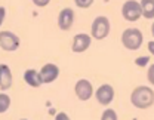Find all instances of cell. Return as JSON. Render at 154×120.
<instances>
[{"instance_id":"obj_6","label":"cell","mask_w":154,"mask_h":120,"mask_svg":"<svg viewBox=\"0 0 154 120\" xmlns=\"http://www.w3.org/2000/svg\"><path fill=\"white\" fill-rule=\"evenodd\" d=\"M74 92L80 101H89L94 97V86L89 80L80 79L74 86Z\"/></svg>"},{"instance_id":"obj_21","label":"cell","mask_w":154,"mask_h":120,"mask_svg":"<svg viewBox=\"0 0 154 120\" xmlns=\"http://www.w3.org/2000/svg\"><path fill=\"white\" fill-rule=\"evenodd\" d=\"M34 5H36V6H46V5H49V0H45V2H37V0H34Z\"/></svg>"},{"instance_id":"obj_14","label":"cell","mask_w":154,"mask_h":120,"mask_svg":"<svg viewBox=\"0 0 154 120\" xmlns=\"http://www.w3.org/2000/svg\"><path fill=\"white\" fill-rule=\"evenodd\" d=\"M11 107V97L8 94H0V114L6 113Z\"/></svg>"},{"instance_id":"obj_13","label":"cell","mask_w":154,"mask_h":120,"mask_svg":"<svg viewBox=\"0 0 154 120\" xmlns=\"http://www.w3.org/2000/svg\"><path fill=\"white\" fill-rule=\"evenodd\" d=\"M139 6H141V17H144L147 20H153L154 0H142V2H139Z\"/></svg>"},{"instance_id":"obj_18","label":"cell","mask_w":154,"mask_h":120,"mask_svg":"<svg viewBox=\"0 0 154 120\" xmlns=\"http://www.w3.org/2000/svg\"><path fill=\"white\" fill-rule=\"evenodd\" d=\"M55 120H71V119L68 117L67 113H62V111H61V113H58L57 116H55Z\"/></svg>"},{"instance_id":"obj_17","label":"cell","mask_w":154,"mask_h":120,"mask_svg":"<svg viewBox=\"0 0 154 120\" xmlns=\"http://www.w3.org/2000/svg\"><path fill=\"white\" fill-rule=\"evenodd\" d=\"M74 3H76V6H79V8H89V6H92V5H94V2H92V0H86V2L76 0Z\"/></svg>"},{"instance_id":"obj_4","label":"cell","mask_w":154,"mask_h":120,"mask_svg":"<svg viewBox=\"0 0 154 120\" xmlns=\"http://www.w3.org/2000/svg\"><path fill=\"white\" fill-rule=\"evenodd\" d=\"M21 40L12 31H0V48L6 52H15L19 48Z\"/></svg>"},{"instance_id":"obj_19","label":"cell","mask_w":154,"mask_h":120,"mask_svg":"<svg viewBox=\"0 0 154 120\" xmlns=\"http://www.w3.org/2000/svg\"><path fill=\"white\" fill-rule=\"evenodd\" d=\"M5 18H6V9H5L3 6H0V27H2V24L5 22Z\"/></svg>"},{"instance_id":"obj_20","label":"cell","mask_w":154,"mask_h":120,"mask_svg":"<svg viewBox=\"0 0 154 120\" xmlns=\"http://www.w3.org/2000/svg\"><path fill=\"white\" fill-rule=\"evenodd\" d=\"M153 71H154V67L150 65V70H148V82L153 83Z\"/></svg>"},{"instance_id":"obj_12","label":"cell","mask_w":154,"mask_h":120,"mask_svg":"<svg viewBox=\"0 0 154 120\" xmlns=\"http://www.w3.org/2000/svg\"><path fill=\"white\" fill-rule=\"evenodd\" d=\"M24 80H25V83H27L28 86H31V88H40V86L43 85L38 71L33 70V68H30V70H27V71L24 73Z\"/></svg>"},{"instance_id":"obj_22","label":"cell","mask_w":154,"mask_h":120,"mask_svg":"<svg viewBox=\"0 0 154 120\" xmlns=\"http://www.w3.org/2000/svg\"><path fill=\"white\" fill-rule=\"evenodd\" d=\"M148 49H150V52L153 54V42H150V43H148Z\"/></svg>"},{"instance_id":"obj_2","label":"cell","mask_w":154,"mask_h":120,"mask_svg":"<svg viewBox=\"0 0 154 120\" xmlns=\"http://www.w3.org/2000/svg\"><path fill=\"white\" fill-rule=\"evenodd\" d=\"M144 36L138 28H126L122 34V43L129 51H138L142 46Z\"/></svg>"},{"instance_id":"obj_8","label":"cell","mask_w":154,"mask_h":120,"mask_svg":"<svg viewBox=\"0 0 154 120\" xmlns=\"http://www.w3.org/2000/svg\"><path fill=\"white\" fill-rule=\"evenodd\" d=\"M91 43H92V37H91L89 34L79 33V34L74 36V39H73V43H71V51H73V52H76V54H82V52H85V51H88V49H89Z\"/></svg>"},{"instance_id":"obj_1","label":"cell","mask_w":154,"mask_h":120,"mask_svg":"<svg viewBox=\"0 0 154 120\" xmlns=\"http://www.w3.org/2000/svg\"><path fill=\"white\" fill-rule=\"evenodd\" d=\"M131 102L136 108L145 110L150 108L154 102V92L150 86H138L132 91L131 95Z\"/></svg>"},{"instance_id":"obj_15","label":"cell","mask_w":154,"mask_h":120,"mask_svg":"<svg viewBox=\"0 0 154 120\" xmlns=\"http://www.w3.org/2000/svg\"><path fill=\"white\" fill-rule=\"evenodd\" d=\"M101 120H119V119H117V113L113 108H107V110H104V113L101 116Z\"/></svg>"},{"instance_id":"obj_9","label":"cell","mask_w":154,"mask_h":120,"mask_svg":"<svg viewBox=\"0 0 154 120\" xmlns=\"http://www.w3.org/2000/svg\"><path fill=\"white\" fill-rule=\"evenodd\" d=\"M38 74H40L42 83H52L59 76V68H58V65L49 62V64H45L42 67V70L38 71Z\"/></svg>"},{"instance_id":"obj_10","label":"cell","mask_w":154,"mask_h":120,"mask_svg":"<svg viewBox=\"0 0 154 120\" xmlns=\"http://www.w3.org/2000/svg\"><path fill=\"white\" fill-rule=\"evenodd\" d=\"M74 24V12L71 8H64L58 15V27L62 31H68Z\"/></svg>"},{"instance_id":"obj_7","label":"cell","mask_w":154,"mask_h":120,"mask_svg":"<svg viewBox=\"0 0 154 120\" xmlns=\"http://www.w3.org/2000/svg\"><path fill=\"white\" fill-rule=\"evenodd\" d=\"M96 101L101 104V105H110L113 100H114V88L111 85H101L98 89H96Z\"/></svg>"},{"instance_id":"obj_11","label":"cell","mask_w":154,"mask_h":120,"mask_svg":"<svg viewBox=\"0 0 154 120\" xmlns=\"http://www.w3.org/2000/svg\"><path fill=\"white\" fill-rule=\"evenodd\" d=\"M12 83H14V77H12V71L9 65L0 64V89L8 91L12 88Z\"/></svg>"},{"instance_id":"obj_23","label":"cell","mask_w":154,"mask_h":120,"mask_svg":"<svg viewBox=\"0 0 154 120\" xmlns=\"http://www.w3.org/2000/svg\"><path fill=\"white\" fill-rule=\"evenodd\" d=\"M19 120H27V119H19Z\"/></svg>"},{"instance_id":"obj_16","label":"cell","mask_w":154,"mask_h":120,"mask_svg":"<svg viewBox=\"0 0 154 120\" xmlns=\"http://www.w3.org/2000/svg\"><path fill=\"white\" fill-rule=\"evenodd\" d=\"M150 60H151L150 57H141V58H138L135 62H136V65H139V67H145V65L150 62Z\"/></svg>"},{"instance_id":"obj_3","label":"cell","mask_w":154,"mask_h":120,"mask_svg":"<svg viewBox=\"0 0 154 120\" xmlns=\"http://www.w3.org/2000/svg\"><path fill=\"white\" fill-rule=\"evenodd\" d=\"M110 20L107 17H96L94 22H92V27H91V37H94L96 40H104L108 34H110Z\"/></svg>"},{"instance_id":"obj_5","label":"cell","mask_w":154,"mask_h":120,"mask_svg":"<svg viewBox=\"0 0 154 120\" xmlns=\"http://www.w3.org/2000/svg\"><path fill=\"white\" fill-rule=\"evenodd\" d=\"M122 15L123 18L129 22H135L141 18V6H139V2H135V0H129V2H125L123 8H122Z\"/></svg>"}]
</instances>
